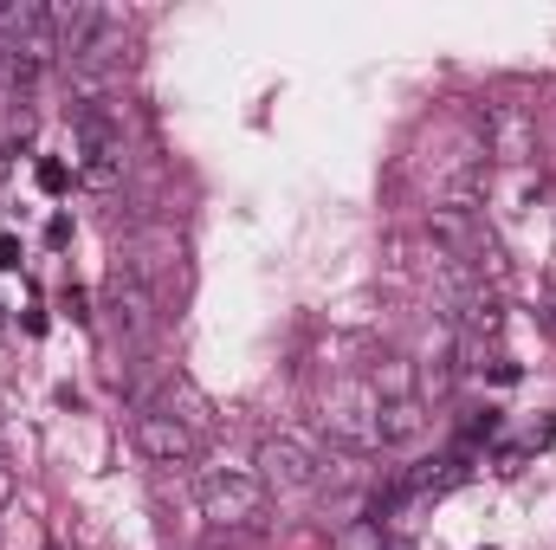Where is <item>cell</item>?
Segmentation results:
<instances>
[{"label":"cell","mask_w":556,"mask_h":550,"mask_svg":"<svg viewBox=\"0 0 556 550\" xmlns=\"http://www.w3.org/2000/svg\"><path fill=\"white\" fill-rule=\"evenodd\" d=\"M194 492H201V512L214 525H253L266 505V479L253 466H201Z\"/></svg>","instance_id":"obj_1"},{"label":"cell","mask_w":556,"mask_h":550,"mask_svg":"<svg viewBox=\"0 0 556 550\" xmlns=\"http://www.w3.org/2000/svg\"><path fill=\"white\" fill-rule=\"evenodd\" d=\"M78 182L98 188V195H111V188L124 182V130H117L98 104L78 111Z\"/></svg>","instance_id":"obj_2"},{"label":"cell","mask_w":556,"mask_h":550,"mask_svg":"<svg viewBox=\"0 0 556 550\" xmlns=\"http://www.w3.org/2000/svg\"><path fill=\"white\" fill-rule=\"evenodd\" d=\"M260 479L278 486V492H304V486H317V473H324V460H317V447L304 440V434H273V440H260Z\"/></svg>","instance_id":"obj_3"},{"label":"cell","mask_w":556,"mask_h":550,"mask_svg":"<svg viewBox=\"0 0 556 550\" xmlns=\"http://www.w3.org/2000/svg\"><path fill=\"white\" fill-rule=\"evenodd\" d=\"M130 440H137V453L149 466H181V460H194V447H201V434H194L188 421H175V414H162V409H142L137 427H130Z\"/></svg>","instance_id":"obj_4"},{"label":"cell","mask_w":556,"mask_h":550,"mask_svg":"<svg viewBox=\"0 0 556 550\" xmlns=\"http://www.w3.org/2000/svg\"><path fill=\"white\" fill-rule=\"evenodd\" d=\"M104 304H111V317H117V337H124V343H142V337L155 330V298H149V285H142V278H130L124 266L111 273Z\"/></svg>","instance_id":"obj_5"},{"label":"cell","mask_w":556,"mask_h":550,"mask_svg":"<svg viewBox=\"0 0 556 550\" xmlns=\"http://www.w3.org/2000/svg\"><path fill=\"white\" fill-rule=\"evenodd\" d=\"M420 427H427V409H420L415 396L382 402V409H376V447H402V440H415Z\"/></svg>","instance_id":"obj_6"},{"label":"cell","mask_w":556,"mask_h":550,"mask_svg":"<svg viewBox=\"0 0 556 550\" xmlns=\"http://www.w3.org/2000/svg\"><path fill=\"white\" fill-rule=\"evenodd\" d=\"M39 188H46V195H65V188H72V168H65V162H39Z\"/></svg>","instance_id":"obj_7"},{"label":"cell","mask_w":556,"mask_h":550,"mask_svg":"<svg viewBox=\"0 0 556 550\" xmlns=\"http://www.w3.org/2000/svg\"><path fill=\"white\" fill-rule=\"evenodd\" d=\"M20 266V240L13 234H0V273H13Z\"/></svg>","instance_id":"obj_8"}]
</instances>
